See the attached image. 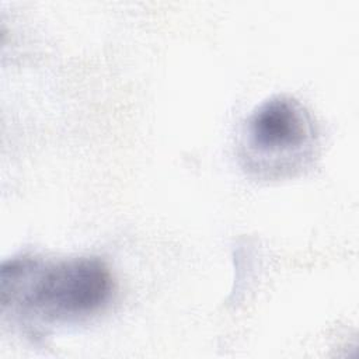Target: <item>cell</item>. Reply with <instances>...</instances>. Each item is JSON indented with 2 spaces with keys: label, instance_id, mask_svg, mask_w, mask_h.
<instances>
[{
  "label": "cell",
  "instance_id": "cell-1",
  "mask_svg": "<svg viewBox=\"0 0 359 359\" xmlns=\"http://www.w3.org/2000/svg\"><path fill=\"white\" fill-rule=\"evenodd\" d=\"M0 290L4 311L39 323L72 321L95 313L108 302L112 278L98 258L21 257L3 265Z\"/></svg>",
  "mask_w": 359,
  "mask_h": 359
},
{
  "label": "cell",
  "instance_id": "cell-2",
  "mask_svg": "<svg viewBox=\"0 0 359 359\" xmlns=\"http://www.w3.org/2000/svg\"><path fill=\"white\" fill-rule=\"evenodd\" d=\"M311 122L303 107L286 97L264 102L247 123V146L252 158L269 168H286L293 157L303 156L311 142Z\"/></svg>",
  "mask_w": 359,
  "mask_h": 359
}]
</instances>
